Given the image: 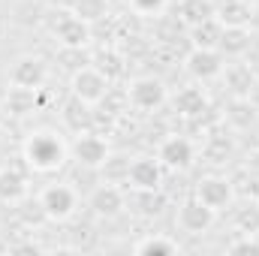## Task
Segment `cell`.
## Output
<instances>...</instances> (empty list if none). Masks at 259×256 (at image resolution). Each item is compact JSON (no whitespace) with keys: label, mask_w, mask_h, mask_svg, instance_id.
Instances as JSON below:
<instances>
[{"label":"cell","mask_w":259,"mask_h":256,"mask_svg":"<svg viewBox=\"0 0 259 256\" xmlns=\"http://www.w3.org/2000/svg\"><path fill=\"white\" fill-rule=\"evenodd\" d=\"M24 154H27V163H30V166L49 172V169H58V166L64 163L66 145L58 133H36V136L27 142Z\"/></svg>","instance_id":"cell-1"},{"label":"cell","mask_w":259,"mask_h":256,"mask_svg":"<svg viewBox=\"0 0 259 256\" xmlns=\"http://www.w3.org/2000/svg\"><path fill=\"white\" fill-rule=\"evenodd\" d=\"M39 205H42V211L49 217L66 220L75 211V205H78V193H75V187H69V184H49L42 190V196H39Z\"/></svg>","instance_id":"cell-2"},{"label":"cell","mask_w":259,"mask_h":256,"mask_svg":"<svg viewBox=\"0 0 259 256\" xmlns=\"http://www.w3.org/2000/svg\"><path fill=\"white\" fill-rule=\"evenodd\" d=\"M72 91L81 103H100L109 94V78L94 66H81L72 78Z\"/></svg>","instance_id":"cell-3"},{"label":"cell","mask_w":259,"mask_h":256,"mask_svg":"<svg viewBox=\"0 0 259 256\" xmlns=\"http://www.w3.org/2000/svg\"><path fill=\"white\" fill-rule=\"evenodd\" d=\"M72 154H75V160H78L81 166H94V169H97V166H106V160H109V145H106L103 136L84 133V136L75 139Z\"/></svg>","instance_id":"cell-4"},{"label":"cell","mask_w":259,"mask_h":256,"mask_svg":"<svg viewBox=\"0 0 259 256\" xmlns=\"http://www.w3.org/2000/svg\"><path fill=\"white\" fill-rule=\"evenodd\" d=\"M211 220H214V208H208L202 199H187L178 211V226L184 232H193V235L205 232L211 226Z\"/></svg>","instance_id":"cell-5"},{"label":"cell","mask_w":259,"mask_h":256,"mask_svg":"<svg viewBox=\"0 0 259 256\" xmlns=\"http://www.w3.org/2000/svg\"><path fill=\"white\" fill-rule=\"evenodd\" d=\"M91 208L100 214V217H112V214H118L121 208H124V190L115 184V181H109V184H100L97 190L91 193Z\"/></svg>","instance_id":"cell-6"},{"label":"cell","mask_w":259,"mask_h":256,"mask_svg":"<svg viewBox=\"0 0 259 256\" xmlns=\"http://www.w3.org/2000/svg\"><path fill=\"white\" fill-rule=\"evenodd\" d=\"M127 181L136 190H157V187H160V160L142 157V160L130 163Z\"/></svg>","instance_id":"cell-7"},{"label":"cell","mask_w":259,"mask_h":256,"mask_svg":"<svg viewBox=\"0 0 259 256\" xmlns=\"http://www.w3.org/2000/svg\"><path fill=\"white\" fill-rule=\"evenodd\" d=\"M190 160H193V145L184 136H172V139L163 142V148H160V163L163 166L184 169V166H190Z\"/></svg>","instance_id":"cell-8"},{"label":"cell","mask_w":259,"mask_h":256,"mask_svg":"<svg viewBox=\"0 0 259 256\" xmlns=\"http://www.w3.org/2000/svg\"><path fill=\"white\" fill-rule=\"evenodd\" d=\"M196 199H202L208 208H223L229 199H232V187L226 178H202L199 187H196Z\"/></svg>","instance_id":"cell-9"},{"label":"cell","mask_w":259,"mask_h":256,"mask_svg":"<svg viewBox=\"0 0 259 256\" xmlns=\"http://www.w3.org/2000/svg\"><path fill=\"white\" fill-rule=\"evenodd\" d=\"M130 100H133L139 109H154V106H160V103H163V81H157V78H139V81H133Z\"/></svg>","instance_id":"cell-10"},{"label":"cell","mask_w":259,"mask_h":256,"mask_svg":"<svg viewBox=\"0 0 259 256\" xmlns=\"http://www.w3.org/2000/svg\"><path fill=\"white\" fill-rule=\"evenodd\" d=\"M187 66H190V72L199 75V78H211V75H220L223 58L217 55V49H196L193 55L187 58Z\"/></svg>","instance_id":"cell-11"},{"label":"cell","mask_w":259,"mask_h":256,"mask_svg":"<svg viewBox=\"0 0 259 256\" xmlns=\"http://www.w3.org/2000/svg\"><path fill=\"white\" fill-rule=\"evenodd\" d=\"M217 21H220L223 27H244V24L250 21V6L241 3V0H226V3H220V9H217Z\"/></svg>","instance_id":"cell-12"},{"label":"cell","mask_w":259,"mask_h":256,"mask_svg":"<svg viewBox=\"0 0 259 256\" xmlns=\"http://www.w3.org/2000/svg\"><path fill=\"white\" fill-rule=\"evenodd\" d=\"M42 75H46V69H42V64L36 61V58H24V61H18V66H15V72H12V78H15V84L18 88H36L39 81H42Z\"/></svg>","instance_id":"cell-13"},{"label":"cell","mask_w":259,"mask_h":256,"mask_svg":"<svg viewBox=\"0 0 259 256\" xmlns=\"http://www.w3.org/2000/svg\"><path fill=\"white\" fill-rule=\"evenodd\" d=\"M55 30H58V36L64 39L66 46H81V42L88 39V30H84V24H81L78 15H66V18H61V24H58Z\"/></svg>","instance_id":"cell-14"},{"label":"cell","mask_w":259,"mask_h":256,"mask_svg":"<svg viewBox=\"0 0 259 256\" xmlns=\"http://www.w3.org/2000/svg\"><path fill=\"white\" fill-rule=\"evenodd\" d=\"M250 46V36H247V27H223V36H220V49L223 52H244Z\"/></svg>","instance_id":"cell-15"},{"label":"cell","mask_w":259,"mask_h":256,"mask_svg":"<svg viewBox=\"0 0 259 256\" xmlns=\"http://www.w3.org/2000/svg\"><path fill=\"white\" fill-rule=\"evenodd\" d=\"M24 193V178L15 172V169H3L0 172V199H18Z\"/></svg>","instance_id":"cell-16"},{"label":"cell","mask_w":259,"mask_h":256,"mask_svg":"<svg viewBox=\"0 0 259 256\" xmlns=\"http://www.w3.org/2000/svg\"><path fill=\"white\" fill-rule=\"evenodd\" d=\"M178 250V244L172 241V238H145V241H139L136 244V253H175Z\"/></svg>","instance_id":"cell-17"},{"label":"cell","mask_w":259,"mask_h":256,"mask_svg":"<svg viewBox=\"0 0 259 256\" xmlns=\"http://www.w3.org/2000/svg\"><path fill=\"white\" fill-rule=\"evenodd\" d=\"M250 208H253L250 214H247V211H238V220L244 223V232H247V235L259 229V208H256V205H250Z\"/></svg>","instance_id":"cell-18"},{"label":"cell","mask_w":259,"mask_h":256,"mask_svg":"<svg viewBox=\"0 0 259 256\" xmlns=\"http://www.w3.org/2000/svg\"><path fill=\"white\" fill-rule=\"evenodd\" d=\"M78 6H88L78 12V18H100L103 15V0H78Z\"/></svg>","instance_id":"cell-19"},{"label":"cell","mask_w":259,"mask_h":256,"mask_svg":"<svg viewBox=\"0 0 259 256\" xmlns=\"http://www.w3.org/2000/svg\"><path fill=\"white\" fill-rule=\"evenodd\" d=\"M130 3H133V9H136V12H142V15H151V12H160L166 0H130Z\"/></svg>","instance_id":"cell-20"},{"label":"cell","mask_w":259,"mask_h":256,"mask_svg":"<svg viewBox=\"0 0 259 256\" xmlns=\"http://www.w3.org/2000/svg\"><path fill=\"white\" fill-rule=\"evenodd\" d=\"M232 250H256L259 253V244L256 241H238V244H232Z\"/></svg>","instance_id":"cell-21"},{"label":"cell","mask_w":259,"mask_h":256,"mask_svg":"<svg viewBox=\"0 0 259 256\" xmlns=\"http://www.w3.org/2000/svg\"><path fill=\"white\" fill-rule=\"evenodd\" d=\"M241 3H247V6H250V3H256V0H241Z\"/></svg>","instance_id":"cell-22"},{"label":"cell","mask_w":259,"mask_h":256,"mask_svg":"<svg viewBox=\"0 0 259 256\" xmlns=\"http://www.w3.org/2000/svg\"><path fill=\"white\" fill-rule=\"evenodd\" d=\"M0 121H3V112H0Z\"/></svg>","instance_id":"cell-23"}]
</instances>
